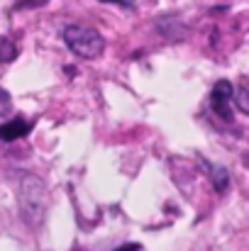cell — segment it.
I'll return each instance as SVG.
<instances>
[{
  "instance_id": "obj_1",
  "label": "cell",
  "mask_w": 249,
  "mask_h": 251,
  "mask_svg": "<svg viewBox=\"0 0 249 251\" xmlns=\"http://www.w3.org/2000/svg\"><path fill=\"white\" fill-rule=\"evenodd\" d=\"M64 42L81 59H95L105 49V42L98 34V29L85 27V25H69V27H64Z\"/></svg>"
},
{
  "instance_id": "obj_2",
  "label": "cell",
  "mask_w": 249,
  "mask_h": 251,
  "mask_svg": "<svg viewBox=\"0 0 249 251\" xmlns=\"http://www.w3.org/2000/svg\"><path fill=\"white\" fill-rule=\"evenodd\" d=\"M20 207L32 220L37 217V212L42 215V207H44V185L34 176H25V180L20 185Z\"/></svg>"
},
{
  "instance_id": "obj_3",
  "label": "cell",
  "mask_w": 249,
  "mask_h": 251,
  "mask_svg": "<svg viewBox=\"0 0 249 251\" xmlns=\"http://www.w3.org/2000/svg\"><path fill=\"white\" fill-rule=\"evenodd\" d=\"M235 95V88L227 81H218L213 88V110L222 117V120H232V110H230V100Z\"/></svg>"
},
{
  "instance_id": "obj_4",
  "label": "cell",
  "mask_w": 249,
  "mask_h": 251,
  "mask_svg": "<svg viewBox=\"0 0 249 251\" xmlns=\"http://www.w3.org/2000/svg\"><path fill=\"white\" fill-rule=\"evenodd\" d=\"M32 129V125L27 122V120H10V122H5V125H0V139L2 142H12V139H20V137H25L27 132Z\"/></svg>"
},
{
  "instance_id": "obj_5",
  "label": "cell",
  "mask_w": 249,
  "mask_h": 251,
  "mask_svg": "<svg viewBox=\"0 0 249 251\" xmlns=\"http://www.w3.org/2000/svg\"><path fill=\"white\" fill-rule=\"evenodd\" d=\"M210 168V173H213V183L218 185V190H227V173L222 171V168H213V166H208Z\"/></svg>"
},
{
  "instance_id": "obj_6",
  "label": "cell",
  "mask_w": 249,
  "mask_h": 251,
  "mask_svg": "<svg viewBox=\"0 0 249 251\" xmlns=\"http://www.w3.org/2000/svg\"><path fill=\"white\" fill-rule=\"evenodd\" d=\"M0 59L2 61H12L15 59V44L12 42H7V39L0 42Z\"/></svg>"
},
{
  "instance_id": "obj_7",
  "label": "cell",
  "mask_w": 249,
  "mask_h": 251,
  "mask_svg": "<svg viewBox=\"0 0 249 251\" xmlns=\"http://www.w3.org/2000/svg\"><path fill=\"white\" fill-rule=\"evenodd\" d=\"M237 105H240L242 112L249 115V88H242V90L237 93Z\"/></svg>"
},
{
  "instance_id": "obj_8",
  "label": "cell",
  "mask_w": 249,
  "mask_h": 251,
  "mask_svg": "<svg viewBox=\"0 0 249 251\" xmlns=\"http://www.w3.org/2000/svg\"><path fill=\"white\" fill-rule=\"evenodd\" d=\"M32 2H47V0H32ZM20 5H22V7H25V5H27V2H25V0H20Z\"/></svg>"
}]
</instances>
